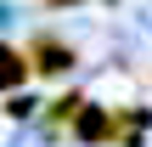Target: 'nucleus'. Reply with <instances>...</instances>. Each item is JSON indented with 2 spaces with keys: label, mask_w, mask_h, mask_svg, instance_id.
Instances as JSON below:
<instances>
[{
  "label": "nucleus",
  "mask_w": 152,
  "mask_h": 147,
  "mask_svg": "<svg viewBox=\"0 0 152 147\" xmlns=\"http://www.w3.org/2000/svg\"><path fill=\"white\" fill-rule=\"evenodd\" d=\"M68 62H73V51H68V45H56V40H45V34L34 40V68H39V74H62Z\"/></svg>",
  "instance_id": "f257e3e1"
},
{
  "label": "nucleus",
  "mask_w": 152,
  "mask_h": 147,
  "mask_svg": "<svg viewBox=\"0 0 152 147\" xmlns=\"http://www.w3.org/2000/svg\"><path fill=\"white\" fill-rule=\"evenodd\" d=\"M79 136H107V119H102V113H85V119H79Z\"/></svg>",
  "instance_id": "7ed1b4c3"
},
{
  "label": "nucleus",
  "mask_w": 152,
  "mask_h": 147,
  "mask_svg": "<svg viewBox=\"0 0 152 147\" xmlns=\"http://www.w3.org/2000/svg\"><path fill=\"white\" fill-rule=\"evenodd\" d=\"M23 79V68H17V51H0V91H11Z\"/></svg>",
  "instance_id": "f03ea898"
}]
</instances>
